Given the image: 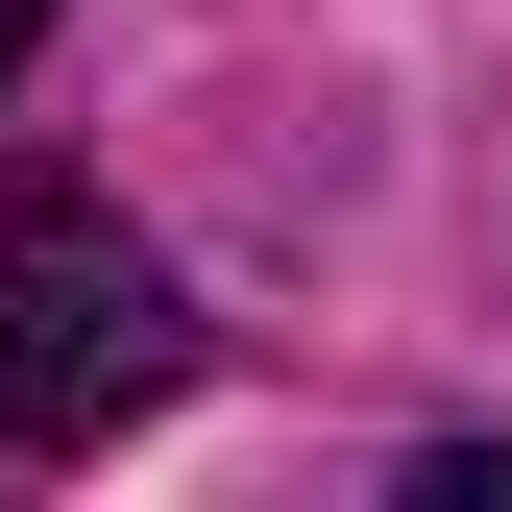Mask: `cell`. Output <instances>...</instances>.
I'll return each mask as SVG.
<instances>
[{
	"label": "cell",
	"instance_id": "6da1fadb",
	"mask_svg": "<svg viewBox=\"0 0 512 512\" xmlns=\"http://www.w3.org/2000/svg\"><path fill=\"white\" fill-rule=\"evenodd\" d=\"M171 366H196V317L122 220H74V196L0 220V439L25 464H98L122 415H171Z\"/></svg>",
	"mask_w": 512,
	"mask_h": 512
},
{
	"label": "cell",
	"instance_id": "7a4b0ae2",
	"mask_svg": "<svg viewBox=\"0 0 512 512\" xmlns=\"http://www.w3.org/2000/svg\"><path fill=\"white\" fill-rule=\"evenodd\" d=\"M25 25H49V0H0V74H25Z\"/></svg>",
	"mask_w": 512,
	"mask_h": 512
}]
</instances>
